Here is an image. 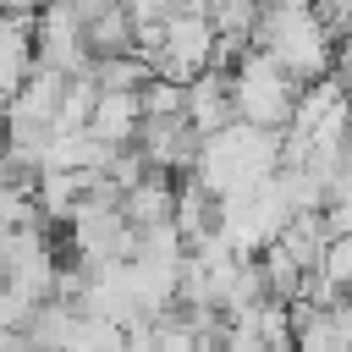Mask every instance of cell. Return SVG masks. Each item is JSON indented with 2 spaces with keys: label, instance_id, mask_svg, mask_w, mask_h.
<instances>
[{
  "label": "cell",
  "instance_id": "cell-6",
  "mask_svg": "<svg viewBox=\"0 0 352 352\" xmlns=\"http://www.w3.org/2000/svg\"><path fill=\"white\" fill-rule=\"evenodd\" d=\"M99 187V170H38L33 176V204L44 220H72V209Z\"/></svg>",
  "mask_w": 352,
  "mask_h": 352
},
{
  "label": "cell",
  "instance_id": "cell-7",
  "mask_svg": "<svg viewBox=\"0 0 352 352\" xmlns=\"http://www.w3.org/2000/svg\"><path fill=\"white\" fill-rule=\"evenodd\" d=\"M121 214L143 231V226H160V220H176V176L165 170H148L143 182H132L121 192Z\"/></svg>",
  "mask_w": 352,
  "mask_h": 352
},
{
  "label": "cell",
  "instance_id": "cell-5",
  "mask_svg": "<svg viewBox=\"0 0 352 352\" xmlns=\"http://www.w3.org/2000/svg\"><path fill=\"white\" fill-rule=\"evenodd\" d=\"M204 138L209 132H220V126H231L236 121V110H231V72H198L192 82H187V110H182Z\"/></svg>",
  "mask_w": 352,
  "mask_h": 352
},
{
  "label": "cell",
  "instance_id": "cell-2",
  "mask_svg": "<svg viewBox=\"0 0 352 352\" xmlns=\"http://www.w3.org/2000/svg\"><path fill=\"white\" fill-rule=\"evenodd\" d=\"M297 94H302V82L292 72H280L264 50L248 44L236 55V66H231V110H236V121L264 126V132H286L292 116H297Z\"/></svg>",
  "mask_w": 352,
  "mask_h": 352
},
{
  "label": "cell",
  "instance_id": "cell-4",
  "mask_svg": "<svg viewBox=\"0 0 352 352\" xmlns=\"http://www.w3.org/2000/svg\"><path fill=\"white\" fill-rule=\"evenodd\" d=\"M214 22L209 16H192V11H170L165 16V50L148 60L154 77H176V82H192L198 72H209L214 60Z\"/></svg>",
  "mask_w": 352,
  "mask_h": 352
},
{
  "label": "cell",
  "instance_id": "cell-9",
  "mask_svg": "<svg viewBox=\"0 0 352 352\" xmlns=\"http://www.w3.org/2000/svg\"><path fill=\"white\" fill-rule=\"evenodd\" d=\"M148 77H154V72H148V60H143L138 50H132V55H104V60H94V82H99V88H126V94H132V88H143Z\"/></svg>",
  "mask_w": 352,
  "mask_h": 352
},
{
  "label": "cell",
  "instance_id": "cell-1",
  "mask_svg": "<svg viewBox=\"0 0 352 352\" xmlns=\"http://www.w3.org/2000/svg\"><path fill=\"white\" fill-rule=\"evenodd\" d=\"M248 44L264 50L280 72H292L302 88L336 72V33L324 28V16H319L314 6L264 0V6H258V22H253V33H248Z\"/></svg>",
  "mask_w": 352,
  "mask_h": 352
},
{
  "label": "cell",
  "instance_id": "cell-11",
  "mask_svg": "<svg viewBox=\"0 0 352 352\" xmlns=\"http://www.w3.org/2000/svg\"><path fill=\"white\" fill-rule=\"evenodd\" d=\"M50 0H0V11H22V16H38Z\"/></svg>",
  "mask_w": 352,
  "mask_h": 352
},
{
  "label": "cell",
  "instance_id": "cell-3",
  "mask_svg": "<svg viewBox=\"0 0 352 352\" xmlns=\"http://www.w3.org/2000/svg\"><path fill=\"white\" fill-rule=\"evenodd\" d=\"M33 60L38 66H55L66 77H82L94 72V50H88V33H82V11L72 0H50L33 22Z\"/></svg>",
  "mask_w": 352,
  "mask_h": 352
},
{
  "label": "cell",
  "instance_id": "cell-10",
  "mask_svg": "<svg viewBox=\"0 0 352 352\" xmlns=\"http://www.w3.org/2000/svg\"><path fill=\"white\" fill-rule=\"evenodd\" d=\"M138 104H143V116H182V110H187V82H176V77H148V82L138 88Z\"/></svg>",
  "mask_w": 352,
  "mask_h": 352
},
{
  "label": "cell",
  "instance_id": "cell-8",
  "mask_svg": "<svg viewBox=\"0 0 352 352\" xmlns=\"http://www.w3.org/2000/svg\"><path fill=\"white\" fill-rule=\"evenodd\" d=\"M138 121H143V104H138V88L126 94V88H99V104H94V116H88V132L94 138H104V143H132L138 138Z\"/></svg>",
  "mask_w": 352,
  "mask_h": 352
}]
</instances>
